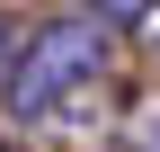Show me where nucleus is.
<instances>
[{
  "label": "nucleus",
  "instance_id": "obj_1",
  "mask_svg": "<svg viewBox=\"0 0 160 152\" xmlns=\"http://www.w3.org/2000/svg\"><path fill=\"white\" fill-rule=\"evenodd\" d=\"M107 36H116V27H107L98 9H62V18H45V27L18 45L9 81H0L9 125H45L80 81H98V72H107Z\"/></svg>",
  "mask_w": 160,
  "mask_h": 152
},
{
  "label": "nucleus",
  "instance_id": "obj_2",
  "mask_svg": "<svg viewBox=\"0 0 160 152\" xmlns=\"http://www.w3.org/2000/svg\"><path fill=\"white\" fill-rule=\"evenodd\" d=\"M80 9H98V18H107V27H142V18L160 9V0H80Z\"/></svg>",
  "mask_w": 160,
  "mask_h": 152
},
{
  "label": "nucleus",
  "instance_id": "obj_3",
  "mask_svg": "<svg viewBox=\"0 0 160 152\" xmlns=\"http://www.w3.org/2000/svg\"><path fill=\"white\" fill-rule=\"evenodd\" d=\"M133 152H160V107H151V117H133Z\"/></svg>",
  "mask_w": 160,
  "mask_h": 152
},
{
  "label": "nucleus",
  "instance_id": "obj_4",
  "mask_svg": "<svg viewBox=\"0 0 160 152\" xmlns=\"http://www.w3.org/2000/svg\"><path fill=\"white\" fill-rule=\"evenodd\" d=\"M9 63H18V27L0 18V81H9Z\"/></svg>",
  "mask_w": 160,
  "mask_h": 152
},
{
  "label": "nucleus",
  "instance_id": "obj_5",
  "mask_svg": "<svg viewBox=\"0 0 160 152\" xmlns=\"http://www.w3.org/2000/svg\"><path fill=\"white\" fill-rule=\"evenodd\" d=\"M142 45H151V54H160V9H151V18H142Z\"/></svg>",
  "mask_w": 160,
  "mask_h": 152
},
{
  "label": "nucleus",
  "instance_id": "obj_6",
  "mask_svg": "<svg viewBox=\"0 0 160 152\" xmlns=\"http://www.w3.org/2000/svg\"><path fill=\"white\" fill-rule=\"evenodd\" d=\"M0 152H18V143H0Z\"/></svg>",
  "mask_w": 160,
  "mask_h": 152
}]
</instances>
